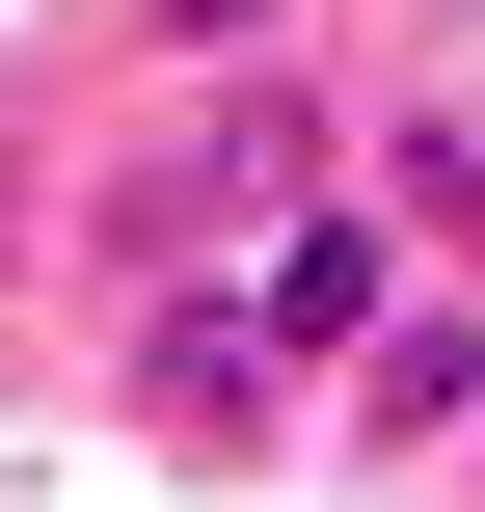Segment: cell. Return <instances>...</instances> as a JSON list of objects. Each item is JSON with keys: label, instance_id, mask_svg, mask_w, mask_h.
<instances>
[{"label": "cell", "instance_id": "2", "mask_svg": "<svg viewBox=\"0 0 485 512\" xmlns=\"http://www.w3.org/2000/svg\"><path fill=\"white\" fill-rule=\"evenodd\" d=\"M243 297H270L297 351H378V297H405V189H297V216L243 243Z\"/></svg>", "mask_w": 485, "mask_h": 512}, {"label": "cell", "instance_id": "5", "mask_svg": "<svg viewBox=\"0 0 485 512\" xmlns=\"http://www.w3.org/2000/svg\"><path fill=\"white\" fill-rule=\"evenodd\" d=\"M459 486H485V459H459Z\"/></svg>", "mask_w": 485, "mask_h": 512}, {"label": "cell", "instance_id": "1", "mask_svg": "<svg viewBox=\"0 0 485 512\" xmlns=\"http://www.w3.org/2000/svg\"><path fill=\"white\" fill-rule=\"evenodd\" d=\"M297 378H324V351H297L270 297H162V324H135V432H216V459H243V432H297Z\"/></svg>", "mask_w": 485, "mask_h": 512}, {"label": "cell", "instance_id": "4", "mask_svg": "<svg viewBox=\"0 0 485 512\" xmlns=\"http://www.w3.org/2000/svg\"><path fill=\"white\" fill-rule=\"evenodd\" d=\"M378 189H405V243H485V135H405Z\"/></svg>", "mask_w": 485, "mask_h": 512}, {"label": "cell", "instance_id": "3", "mask_svg": "<svg viewBox=\"0 0 485 512\" xmlns=\"http://www.w3.org/2000/svg\"><path fill=\"white\" fill-rule=\"evenodd\" d=\"M351 405H378V432H485V324H378Z\"/></svg>", "mask_w": 485, "mask_h": 512}]
</instances>
